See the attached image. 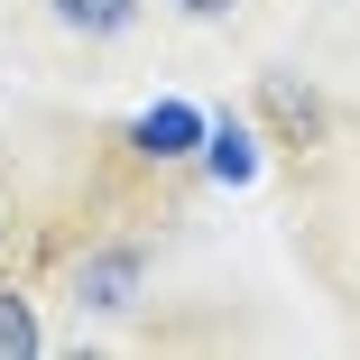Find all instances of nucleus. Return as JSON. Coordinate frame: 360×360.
Segmentation results:
<instances>
[{"mask_svg": "<svg viewBox=\"0 0 360 360\" xmlns=\"http://www.w3.org/2000/svg\"><path fill=\"white\" fill-rule=\"evenodd\" d=\"M139 286H148V250H139V240H111L93 259H75V305L84 314H129Z\"/></svg>", "mask_w": 360, "mask_h": 360, "instance_id": "nucleus-1", "label": "nucleus"}, {"mask_svg": "<svg viewBox=\"0 0 360 360\" xmlns=\"http://www.w3.org/2000/svg\"><path fill=\"white\" fill-rule=\"evenodd\" d=\"M46 19H56L65 37H120V28L139 19V0H46Z\"/></svg>", "mask_w": 360, "mask_h": 360, "instance_id": "nucleus-2", "label": "nucleus"}, {"mask_svg": "<svg viewBox=\"0 0 360 360\" xmlns=\"http://www.w3.org/2000/svg\"><path fill=\"white\" fill-rule=\"evenodd\" d=\"M194 139H203V120H194L185 102H167V111L139 120V148H148V158H194Z\"/></svg>", "mask_w": 360, "mask_h": 360, "instance_id": "nucleus-3", "label": "nucleus"}, {"mask_svg": "<svg viewBox=\"0 0 360 360\" xmlns=\"http://www.w3.org/2000/svg\"><path fill=\"white\" fill-rule=\"evenodd\" d=\"M28 351H46V333H37V305L19 296V286H0V360H28Z\"/></svg>", "mask_w": 360, "mask_h": 360, "instance_id": "nucleus-4", "label": "nucleus"}, {"mask_svg": "<svg viewBox=\"0 0 360 360\" xmlns=\"http://www.w3.org/2000/svg\"><path fill=\"white\" fill-rule=\"evenodd\" d=\"M203 148H212V176H231V185L250 176V129H240V120H212Z\"/></svg>", "mask_w": 360, "mask_h": 360, "instance_id": "nucleus-5", "label": "nucleus"}, {"mask_svg": "<svg viewBox=\"0 0 360 360\" xmlns=\"http://www.w3.org/2000/svg\"><path fill=\"white\" fill-rule=\"evenodd\" d=\"M176 10H185V19H231L240 0H176Z\"/></svg>", "mask_w": 360, "mask_h": 360, "instance_id": "nucleus-6", "label": "nucleus"}]
</instances>
